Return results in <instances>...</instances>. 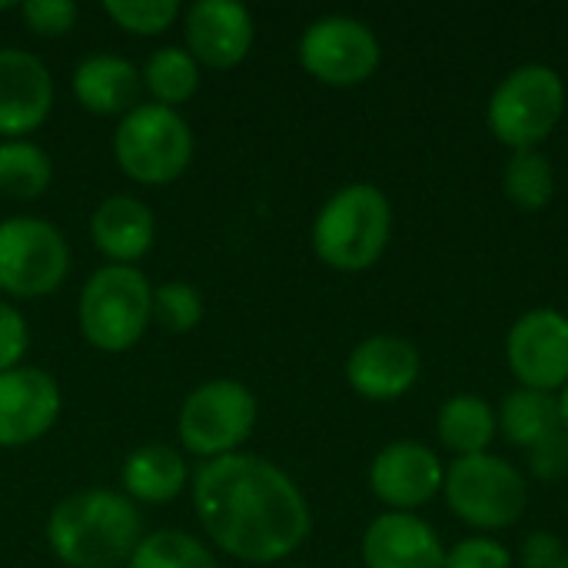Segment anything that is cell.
Segmentation results:
<instances>
[{
  "mask_svg": "<svg viewBox=\"0 0 568 568\" xmlns=\"http://www.w3.org/2000/svg\"><path fill=\"white\" fill-rule=\"evenodd\" d=\"M193 506L216 549L250 566L293 556L313 529L300 486L250 453L203 463L193 476Z\"/></svg>",
  "mask_w": 568,
  "mask_h": 568,
  "instance_id": "cell-1",
  "label": "cell"
},
{
  "mask_svg": "<svg viewBox=\"0 0 568 568\" xmlns=\"http://www.w3.org/2000/svg\"><path fill=\"white\" fill-rule=\"evenodd\" d=\"M140 513L123 493L83 489L60 499L47 519V546L70 568H116L140 546Z\"/></svg>",
  "mask_w": 568,
  "mask_h": 568,
  "instance_id": "cell-2",
  "label": "cell"
},
{
  "mask_svg": "<svg viewBox=\"0 0 568 568\" xmlns=\"http://www.w3.org/2000/svg\"><path fill=\"white\" fill-rule=\"evenodd\" d=\"M393 206L373 183H349L336 190L313 220L316 256L339 273L369 270L389 243Z\"/></svg>",
  "mask_w": 568,
  "mask_h": 568,
  "instance_id": "cell-3",
  "label": "cell"
},
{
  "mask_svg": "<svg viewBox=\"0 0 568 568\" xmlns=\"http://www.w3.org/2000/svg\"><path fill=\"white\" fill-rule=\"evenodd\" d=\"M80 329L100 353H126L153 320V286L136 266H100L80 293Z\"/></svg>",
  "mask_w": 568,
  "mask_h": 568,
  "instance_id": "cell-4",
  "label": "cell"
},
{
  "mask_svg": "<svg viewBox=\"0 0 568 568\" xmlns=\"http://www.w3.org/2000/svg\"><path fill=\"white\" fill-rule=\"evenodd\" d=\"M113 156L133 183H143V186L173 183L186 173L193 160L190 123L173 106L136 103L116 123Z\"/></svg>",
  "mask_w": 568,
  "mask_h": 568,
  "instance_id": "cell-5",
  "label": "cell"
},
{
  "mask_svg": "<svg viewBox=\"0 0 568 568\" xmlns=\"http://www.w3.org/2000/svg\"><path fill=\"white\" fill-rule=\"evenodd\" d=\"M566 110V83L552 67L526 63L513 70L489 97V130L513 153L539 150Z\"/></svg>",
  "mask_w": 568,
  "mask_h": 568,
  "instance_id": "cell-6",
  "label": "cell"
},
{
  "mask_svg": "<svg viewBox=\"0 0 568 568\" xmlns=\"http://www.w3.org/2000/svg\"><path fill=\"white\" fill-rule=\"evenodd\" d=\"M449 509L473 529H509L526 513V479L513 463L493 453L463 456L446 469L443 483Z\"/></svg>",
  "mask_w": 568,
  "mask_h": 568,
  "instance_id": "cell-7",
  "label": "cell"
},
{
  "mask_svg": "<svg viewBox=\"0 0 568 568\" xmlns=\"http://www.w3.org/2000/svg\"><path fill=\"white\" fill-rule=\"evenodd\" d=\"M260 416L256 396L236 379H210L196 386L176 416V433L186 453L200 459L233 456L253 433Z\"/></svg>",
  "mask_w": 568,
  "mask_h": 568,
  "instance_id": "cell-8",
  "label": "cell"
},
{
  "mask_svg": "<svg viewBox=\"0 0 568 568\" xmlns=\"http://www.w3.org/2000/svg\"><path fill=\"white\" fill-rule=\"evenodd\" d=\"M70 273L63 233L40 216L0 220V293L13 300H43Z\"/></svg>",
  "mask_w": 568,
  "mask_h": 568,
  "instance_id": "cell-9",
  "label": "cell"
},
{
  "mask_svg": "<svg viewBox=\"0 0 568 568\" xmlns=\"http://www.w3.org/2000/svg\"><path fill=\"white\" fill-rule=\"evenodd\" d=\"M379 57L383 50L376 33L356 17H320L300 37L303 70L326 87H356L369 80L379 67Z\"/></svg>",
  "mask_w": 568,
  "mask_h": 568,
  "instance_id": "cell-10",
  "label": "cell"
},
{
  "mask_svg": "<svg viewBox=\"0 0 568 568\" xmlns=\"http://www.w3.org/2000/svg\"><path fill=\"white\" fill-rule=\"evenodd\" d=\"M506 359L523 389L562 393L568 386V316L559 310H529L506 339Z\"/></svg>",
  "mask_w": 568,
  "mask_h": 568,
  "instance_id": "cell-11",
  "label": "cell"
},
{
  "mask_svg": "<svg viewBox=\"0 0 568 568\" xmlns=\"http://www.w3.org/2000/svg\"><path fill=\"white\" fill-rule=\"evenodd\" d=\"M446 469L439 456L413 439L386 446L369 466V489L389 513H416L439 496Z\"/></svg>",
  "mask_w": 568,
  "mask_h": 568,
  "instance_id": "cell-12",
  "label": "cell"
},
{
  "mask_svg": "<svg viewBox=\"0 0 568 568\" xmlns=\"http://www.w3.org/2000/svg\"><path fill=\"white\" fill-rule=\"evenodd\" d=\"M60 416V386L40 366L0 373V449L37 443Z\"/></svg>",
  "mask_w": 568,
  "mask_h": 568,
  "instance_id": "cell-13",
  "label": "cell"
},
{
  "mask_svg": "<svg viewBox=\"0 0 568 568\" xmlns=\"http://www.w3.org/2000/svg\"><path fill=\"white\" fill-rule=\"evenodd\" d=\"M53 77L47 63L20 47L0 50V136L27 140L53 110Z\"/></svg>",
  "mask_w": 568,
  "mask_h": 568,
  "instance_id": "cell-14",
  "label": "cell"
},
{
  "mask_svg": "<svg viewBox=\"0 0 568 568\" xmlns=\"http://www.w3.org/2000/svg\"><path fill=\"white\" fill-rule=\"evenodd\" d=\"M183 33L196 63L230 70L246 60L256 27L253 13L236 0H196L183 13Z\"/></svg>",
  "mask_w": 568,
  "mask_h": 568,
  "instance_id": "cell-15",
  "label": "cell"
},
{
  "mask_svg": "<svg viewBox=\"0 0 568 568\" xmlns=\"http://www.w3.org/2000/svg\"><path fill=\"white\" fill-rule=\"evenodd\" d=\"M419 369H423L419 349L409 339L389 333L363 339L346 359L349 386L373 403H389L409 393L419 379Z\"/></svg>",
  "mask_w": 568,
  "mask_h": 568,
  "instance_id": "cell-16",
  "label": "cell"
},
{
  "mask_svg": "<svg viewBox=\"0 0 568 568\" xmlns=\"http://www.w3.org/2000/svg\"><path fill=\"white\" fill-rule=\"evenodd\" d=\"M366 568H446V549L416 513H383L363 536Z\"/></svg>",
  "mask_w": 568,
  "mask_h": 568,
  "instance_id": "cell-17",
  "label": "cell"
},
{
  "mask_svg": "<svg viewBox=\"0 0 568 568\" xmlns=\"http://www.w3.org/2000/svg\"><path fill=\"white\" fill-rule=\"evenodd\" d=\"M90 236H93V246L106 260H113L120 266H133L140 256L150 253V246L156 240V216L143 200L116 193V196H106L93 210Z\"/></svg>",
  "mask_w": 568,
  "mask_h": 568,
  "instance_id": "cell-18",
  "label": "cell"
},
{
  "mask_svg": "<svg viewBox=\"0 0 568 568\" xmlns=\"http://www.w3.org/2000/svg\"><path fill=\"white\" fill-rule=\"evenodd\" d=\"M143 90L133 60L120 53H90L73 70V97L97 116H126Z\"/></svg>",
  "mask_w": 568,
  "mask_h": 568,
  "instance_id": "cell-19",
  "label": "cell"
},
{
  "mask_svg": "<svg viewBox=\"0 0 568 568\" xmlns=\"http://www.w3.org/2000/svg\"><path fill=\"white\" fill-rule=\"evenodd\" d=\"M186 476H190L186 459L173 446H160V443L133 449L120 469L123 496L130 503H146V506L173 503L186 489Z\"/></svg>",
  "mask_w": 568,
  "mask_h": 568,
  "instance_id": "cell-20",
  "label": "cell"
},
{
  "mask_svg": "<svg viewBox=\"0 0 568 568\" xmlns=\"http://www.w3.org/2000/svg\"><path fill=\"white\" fill-rule=\"evenodd\" d=\"M436 433H439V443L449 453H456V459H463V456L486 453L499 433V423H496L493 406L483 396L459 393V396L446 399V406L439 409Z\"/></svg>",
  "mask_w": 568,
  "mask_h": 568,
  "instance_id": "cell-21",
  "label": "cell"
},
{
  "mask_svg": "<svg viewBox=\"0 0 568 568\" xmlns=\"http://www.w3.org/2000/svg\"><path fill=\"white\" fill-rule=\"evenodd\" d=\"M499 433L519 446V449H532L536 443H542L549 433H556L562 426L559 419V399L552 393H539V389H513L499 413H496Z\"/></svg>",
  "mask_w": 568,
  "mask_h": 568,
  "instance_id": "cell-22",
  "label": "cell"
},
{
  "mask_svg": "<svg viewBox=\"0 0 568 568\" xmlns=\"http://www.w3.org/2000/svg\"><path fill=\"white\" fill-rule=\"evenodd\" d=\"M143 87L153 93V103L173 106L186 103L200 87V63L186 47H160L143 63Z\"/></svg>",
  "mask_w": 568,
  "mask_h": 568,
  "instance_id": "cell-23",
  "label": "cell"
},
{
  "mask_svg": "<svg viewBox=\"0 0 568 568\" xmlns=\"http://www.w3.org/2000/svg\"><path fill=\"white\" fill-rule=\"evenodd\" d=\"M53 180V163L33 140H0V193L37 200Z\"/></svg>",
  "mask_w": 568,
  "mask_h": 568,
  "instance_id": "cell-24",
  "label": "cell"
},
{
  "mask_svg": "<svg viewBox=\"0 0 568 568\" xmlns=\"http://www.w3.org/2000/svg\"><path fill=\"white\" fill-rule=\"evenodd\" d=\"M503 190L526 213H536V210L549 206V200L556 193V173H552L549 156L542 150L513 153L509 163H506V173H503Z\"/></svg>",
  "mask_w": 568,
  "mask_h": 568,
  "instance_id": "cell-25",
  "label": "cell"
},
{
  "mask_svg": "<svg viewBox=\"0 0 568 568\" xmlns=\"http://www.w3.org/2000/svg\"><path fill=\"white\" fill-rule=\"evenodd\" d=\"M126 568H220L213 552L180 529H160L140 539Z\"/></svg>",
  "mask_w": 568,
  "mask_h": 568,
  "instance_id": "cell-26",
  "label": "cell"
},
{
  "mask_svg": "<svg viewBox=\"0 0 568 568\" xmlns=\"http://www.w3.org/2000/svg\"><path fill=\"white\" fill-rule=\"evenodd\" d=\"M103 13L126 33L156 37L183 17V7L176 0H103Z\"/></svg>",
  "mask_w": 568,
  "mask_h": 568,
  "instance_id": "cell-27",
  "label": "cell"
},
{
  "mask_svg": "<svg viewBox=\"0 0 568 568\" xmlns=\"http://www.w3.org/2000/svg\"><path fill=\"white\" fill-rule=\"evenodd\" d=\"M203 296L190 283H163L153 290V320L170 333H190L203 320Z\"/></svg>",
  "mask_w": 568,
  "mask_h": 568,
  "instance_id": "cell-28",
  "label": "cell"
},
{
  "mask_svg": "<svg viewBox=\"0 0 568 568\" xmlns=\"http://www.w3.org/2000/svg\"><path fill=\"white\" fill-rule=\"evenodd\" d=\"M446 568H513V556L503 542L489 536H473L446 552Z\"/></svg>",
  "mask_w": 568,
  "mask_h": 568,
  "instance_id": "cell-29",
  "label": "cell"
},
{
  "mask_svg": "<svg viewBox=\"0 0 568 568\" xmlns=\"http://www.w3.org/2000/svg\"><path fill=\"white\" fill-rule=\"evenodd\" d=\"M27 27L40 37H60L77 23V3L70 0H27L20 7Z\"/></svg>",
  "mask_w": 568,
  "mask_h": 568,
  "instance_id": "cell-30",
  "label": "cell"
},
{
  "mask_svg": "<svg viewBox=\"0 0 568 568\" xmlns=\"http://www.w3.org/2000/svg\"><path fill=\"white\" fill-rule=\"evenodd\" d=\"M529 469L539 483L568 479V433L562 426L529 449Z\"/></svg>",
  "mask_w": 568,
  "mask_h": 568,
  "instance_id": "cell-31",
  "label": "cell"
},
{
  "mask_svg": "<svg viewBox=\"0 0 568 568\" xmlns=\"http://www.w3.org/2000/svg\"><path fill=\"white\" fill-rule=\"evenodd\" d=\"M27 343H30L27 320L20 316L17 306L0 300V373H10V369L23 366Z\"/></svg>",
  "mask_w": 568,
  "mask_h": 568,
  "instance_id": "cell-32",
  "label": "cell"
},
{
  "mask_svg": "<svg viewBox=\"0 0 568 568\" xmlns=\"http://www.w3.org/2000/svg\"><path fill=\"white\" fill-rule=\"evenodd\" d=\"M566 556V546L556 532H532L523 549H519V559L526 568H556Z\"/></svg>",
  "mask_w": 568,
  "mask_h": 568,
  "instance_id": "cell-33",
  "label": "cell"
},
{
  "mask_svg": "<svg viewBox=\"0 0 568 568\" xmlns=\"http://www.w3.org/2000/svg\"><path fill=\"white\" fill-rule=\"evenodd\" d=\"M556 399H559V419H562V429L568 433V386L559 393V396H556Z\"/></svg>",
  "mask_w": 568,
  "mask_h": 568,
  "instance_id": "cell-34",
  "label": "cell"
},
{
  "mask_svg": "<svg viewBox=\"0 0 568 568\" xmlns=\"http://www.w3.org/2000/svg\"><path fill=\"white\" fill-rule=\"evenodd\" d=\"M556 568H568V552H566V556H562V562H559V566H556Z\"/></svg>",
  "mask_w": 568,
  "mask_h": 568,
  "instance_id": "cell-35",
  "label": "cell"
},
{
  "mask_svg": "<svg viewBox=\"0 0 568 568\" xmlns=\"http://www.w3.org/2000/svg\"><path fill=\"white\" fill-rule=\"evenodd\" d=\"M3 10H10V3H7V0H0V13H3Z\"/></svg>",
  "mask_w": 568,
  "mask_h": 568,
  "instance_id": "cell-36",
  "label": "cell"
}]
</instances>
